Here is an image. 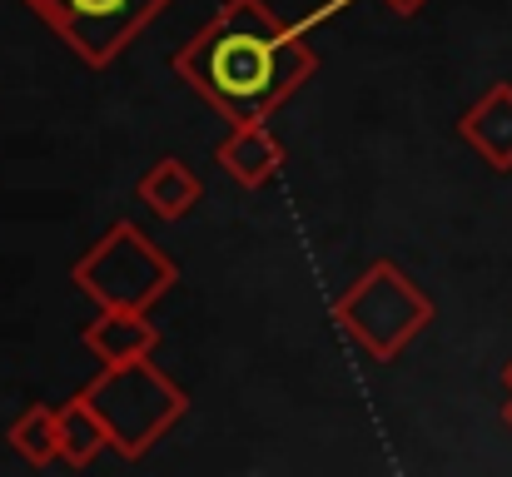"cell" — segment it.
Returning <instances> with one entry per match:
<instances>
[{
    "mask_svg": "<svg viewBox=\"0 0 512 477\" xmlns=\"http://www.w3.org/2000/svg\"><path fill=\"white\" fill-rule=\"evenodd\" d=\"M105 448H110V428H105V418L90 408V398L75 393L70 403H60V463L90 468Z\"/></svg>",
    "mask_w": 512,
    "mask_h": 477,
    "instance_id": "cell-10",
    "label": "cell"
},
{
    "mask_svg": "<svg viewBox=\"0 0 512 477\" xmlns=\"http://www.w3.org/2000/svg\"><path fill=\"white\" fill-rule=\"evenodd\" d=\"M5 443L30 463V468H50L60 458V408L30 403L25 413H15V423L5 428Z\"/></svg>",
    "mask_w": 512,
    "mask_h": 477,
    "instance_id": "cell-11",
    "label": "cell"
},
{
    "mask_svg": "<svg viewBox=\"0 0 512 477\" xmlns=\"http://www.w3.org/2000/svg\"><path fill=\"white\" fill-rule=\"evenodd\" d=\"M334 323L373 363H393L433 323V299L393 259H378L334 299Z\"/></svg>",
    "mask_w": 512,
    "mask_h": 477,
    "instance_id": "cell-4",
    "label": "cell"
},
{
    "mask_svg": "<svg viewBox=\"0 0 512 477\" xmlns=\"http://www.w3.org/2000/svg\"><path fill=\"white\" fill-rule=\"evenodd\" d=\"M20 5H30V15L50 25L70 45L75 60H85L90 70H105L174 0H20Z\"/></svg>",
    "mask_w": 512,
    "mask_h": 477,
    "instance_id": "cell-5",
    "label": "cell"
},
{
    "mask_svg": "<svg viewBox=\"0 0 512 477\" xmlns=\"http://www.w3.org/2000/svg\"><path fill=\"white\" fill-rule=\"evenodd\" d=\"M503 383H508V393H512V358L503 363Z\"/></svg>",
    "mask_w": 512,
    "mask_h": 477,
    "instance_id": "cell-14",
    "label": "cell"
},
{
    "mask_svg": "<svg viewBox=\"0 0 512 477\" xmlns=\"http://www.w3.org/2000/svg\"><path fill=\"white\" fill-rule=\"evenodd\" d=\"M80 393H85L90 408L105 418L110 448H115L125 463L150 458V448L165 443V433L189 413V393L174 383L160 363H150V358L105 363Z\"/></svg>",
    "mask_w": 512,
    "mask_h": 477,
    "instance_id": "cell-2",
    "label": "cell"
},
{
    "mask_svg": "<svg viewBox=\"0 0 512 477\" xmlns=\"http://www.w3.org/2000/svg\"><path fill=\"white\" fill-rule=\"evenodd\" d=\"M503 423H508V433H512V393H508V403H503Z\"/></svg>",
    "mask_w": 512,
    "mask_h": 477,
    "instance_id": "cell-13",
    "label": "cell"
},
{
    "mask_svg": "<svg viewBox=\"0 0 512 477\" xmlns=\"http://www.w3.org/2000/svg\"><path fill=\"white\" fill-rule=\"evenodd\" d=\"M199 194H204V184H199V174L184 164V159H155L145 174H140V184H135V199L160 219V224H179L194 204H199Z\"/></svg>",
    "mask_w": 512,
    "mask_h": 477,
    "instance_id": "cell-9",
    "label": "cell"
},
{
    "mask_svg": "<svg viewBox=\"0 0 512 477\" xmlns=\"http://www.w3.org/2000/svg\"><path fill=\"white\" fill-rule=\"evenodd\" d=\"M314 70L319 55L274 15L269 0H224L174 50V75L229 125L269 120L309 85Z\"/></svg>",
    "mask_w": 512,
    "mask_h": 477,
    "instance_id": "cell-1",
    "label": "cell"
},
{
    "mask_svg": "<svg viewBox=\"0 0 512 477\" xmlns=\"http://www.w3.org/2000/svg\"><path fill=\"white\" fill-rule=\"evenodd\" d=\"M70 284L95 304V309H130V314H150L174 284H179V264L130 219H115L75 264H70Z\"/></svg>",
    "mask_w": 512,
    "mask_h": 477,
    "instance_id": "cell-3",
    "label": "cell"
},
{
    "mask_svg": "<svg viewBox=\"0 0 512 477\" xmlns=\"http://www.w3.org/2000/svg\"><path fill=\"white\" fill-rule=\"evenodd\" d=\"M80 343L90 348V358L105 363H130V358H150L160 348V328L150 314H130V309H100L80 328Z\"/></svg>",
    "mask_w": 512,
    "mask_h": 477,
    "instance_id": "cell-8",
    "label": "cell"
},
{
    "mask_svg": "<svg viewBox=\"0 0 512 477\" xmlns=\"http://www.w3.org/2000/svg\"><path fill=\"white\" fill-rule=\"evenodd\" d=\"M214 164H219L234 184L264 189V184L284 169V145H279V135H274L264 120H244V125H234V130L214 145Z\"/></svg>",
    "mask_w": 512,
    "mask_h": 477,
    "instance_id": "cell-7",
    "label": "cell"
},
{
    "mask_svg": "<svg viewBox=\"0 0 512 477\" xmlns=\"http://www.w3.org/2000/svg\"><path fill=\"white\" fill-rule=\"evenodd\" d=\"M458 140L483 159L488 169H512V80H493L463 115H458Z\"/></svg>",
    "mask_w": 512,
    "mask_h": 477,
    "instance_id": "cell-6",
    "label": "cell"
},
{
    "mask_svg": "<svg viewBox=\"0 0 512 477\" xmlns=\"http://www.w3.org/2000/svg\"><path fill=\"white\" fill-rule=\"evenodd\" d=\"M383 5H388L393 15H418V10H423L428 0H383Z\"/></svg>",
    "mask_w": 512,
    "mask_h": 477,
    "instance_id": "cell-12",
    "label": "cell"
}]
</instances>
